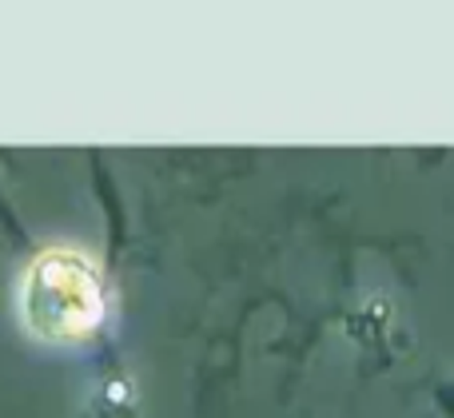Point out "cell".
<instances>
[{
	"instance_id": "cell-1",
	"label": "cell",
	"mask_w": 454,
	"mask_h": 418,
	"mask_svg": "<svg viewBox=\"0 0 454 418\" xmlns=\"http://www.w3.org/2000/svg\"><path fill=\"white\" fill-rule=\"evenodd\" d=\"M24 319L48 343H76L104 323L100 271L76 252H44L24 275Z\"/></svg>"
}]
</instances>
